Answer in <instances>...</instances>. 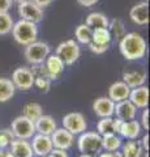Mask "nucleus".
<instances>
[{"label":"nucleus","mask_w":150,"mask_h":157,"mask_svg":"<svg viewBox=\"0 0 150 157\" xmlns=\"http://www.w3.org/2000/svg\"><path fill=\"white\" fill-rule=\"evenodd\" d=\"M80 157H93V156H90V155H85V153H82Z\"/></svg>","instance_id":"44"},{"label":"nucleus","mask_w":150,"mask_h":157,"mask_svg":"<svg viewBox=\"0 0 150 157\" xmlns=\"http://www.w3.org/2000/svg\"><path fill=\"white\" fill-rule=\"evenodd\" d=\"M34 126H35V132L42 134V135H47V136H50L56 130V122L51 115L42 114L34 122Z\"/></svg>","instance_id":"19"},{"label":"nucleus","mask_w":150,"mask_h":157,"mask_svg":"<svg viewBox=\"0 0 150 157\" xmlns=\"http://www.w3.org/2000/svg\"><path fill=\"white\" fill-rule=\"evenodd\" d=\"M137 107L134 106L129 100H123L115 104L114 114L122 121H132L136 117Z\"/></svg>","instance_id":"14"},{"label":"nucleus","mask_w":150,"mask_h":157,"mask_svg":"<svg viewBox=\"0 0 150 157\" xmlns=\"http://www.w3.org/2000/svg\"><path fill=\"white\" fill-rule=\"evenodd\" d=\"M12 82L16 89L29 90L34 85V75L30 68L27 67H18L12 73Z\"/></svg>","instance_id":"8"},{"label":"nucleus","mask_w":150,"mask_h":157,"mask_svg":"<svg viewBox=\"0 0 150 157\" xmlns=\"http://www.w3.org/2000/svg\"><path fill=\"white\" fill-rule=\"evenodd\" d=\"M51 78L48 76H39V77H34V85L38 88V89H41L42 92L47 93L50 90L51 88Z\"/></svg>","instance_id":"33"},{"label":"nucleus","mask_w":150,"mask_h":157,"mask_svg":"<svg viewBox=\"0 0 150 157\" xmlns=\"http://www.w3.org/2000/svg\"><path fill=\"white\" fill-rule=\"evenodd\" d=\"M56 55L61 58L64 64H73L81 55L79 42H76L75 39H68V41L59 43V46L56 47Z\"/></svg>","instance_id":"5"},{"label":"nucleus","mask_w":150,"mask_h":157,"mask_svg":"<svg viewBox=\"0 0 150 157\" xmlns=\"http://www.w3.org/2000/svg\"><path fill=\"white\" fill-rule=\"evenodd\" d=\"M18 14L22 20L38 24L43 18V8L38 7L33 0H26L18 4Z\"/></svg>","instance_id":"7"},{"label":"nucleus","mask_w":150,"mask_h":157,"mask_svg":"<svg viewBox=\"0 0 150 157\" xmlns=\"http://www.w3.org/2000/svg\"><path fill=\"white\" fill-rule=\"evenodd\" d=\"M146 41L144 39L141 34L136 32L125 33L120 38L119 48L122 55L127 60H140L146 54Z\"/></svg>","instance_id":"1"},{"label":"nucleus","mask_w":150,"mask_h":157,"mask_svg":"<svg viewBox=\"0 0 150 157\" xmlns=\"http://www.w3.org/2000/svg\"><path fill=\"white\" fill-rule=\"evenodd\" d=\"M108 30L111 33V37H115V38L120 39L125 34V25H124V22L122 21V20H119V18L110 20Z\"/></svg>","instance_id":"30"},{"label":"nucleus","mask_w":150,"mask_h":157,"mask_svg":"<svg viewBox=\"0 0 150 157\" xmlns=\"http://www.w3.org/2000/svg\"><path fill=\"white\" fill-rule=\"evenodd\" d=\"M122 145V139L119 136H116V134H106L102 135V148L108 151V152H114L118 151Z\"/></svg>","instance_id":"27"},{"label":"nucleus","mask_w":150,"mask_h":157,"mask_svg":"<svg viewBox=\"0 0 150 157\" xmlns=\"http://www.w3.org/2000/svg\"><path fill=\"white\" fill-rule=\"evenodd\" d=\"M129 101L138 107V109H145L149 104V88L140 85L137 88H133V90L129 92Z\"/></svg>","instance_id":"15"},{"label":"nucleus","mask_w":150,"mask_h":157,"mask_svg":"<svg viewBox=\"0 0 150 157\" xmlns=\"http://www.w3.org/2000/svg\"><path fill=\"white\" fill-rule=\"evenodd\" d=\"M16 86L11 78L0 77V102H7L14 96Z\"/></svg>","instance_id":"24"},{"label":"nucleus","mask_w":150,"mask_h":157,"mask_svg":"<svg viewBox=\"0 0 150 157\" xmlns=\"http://www.w3.org/2000/svg\"><path fill=\"white\" fill-rule=\"evenodd\" d=\"M123 80L129 88H137L146 80V72L144 71H127L123 73Z\"/></svg>","instance_id":"22"},{"label":"nucleus","mask_w":150,"mask_h":157,"mask_svg":"<svg viewBox=\"0 0 150 157\" xmlns=\"http://www.w3.org/2000/svg\"><path fill=\"white\" fill-rule=\"evenodd\" d=\"M22 113H24V117L29 118L30 121L35 122L38 118H39L42 114H43V109L39 104H35V102H30V104H26L24 106L22 109Z\"/></svg>","instance_id":"28"},{"label":"nucleus","mask_w":150,"mask_h":157,"mask_svg":"<svg viewBox=\"0 0 150 157\" xmlns=\"http://www.w3.org/2000/svg\"><path fill=\"white\" fill-rule=\"evenodd\" d=\"M140 132H141V126L137 121H123L120 123L119 127V134L123 137H127V139H137Z\"/></svg>","instance_id":"21"},{"label":"nucleus","mask_w":150,"mask_h":157,"mask_svg":"<svg viewBox=\"0 0 150 157\" xmlns=\"http://www.w3.org/2000/svg\"><path fill=\"white\" fill-rule=\"evenodd\" d=\"M0 157H12V155L9 151H5V148H0Z\"/></svg>","instance_id":"42"},{"label":"nucleus","mask_w":150,"mask_h":157,"mask_svg":"<svg viewBox=\"0 0 150 157\" xmlns=\"http://www.w3.org/2000/svg\"><path fill=\"white\" fill-rule=\"evenodd\" d=\"M75 36H76L77 42L82 43V45H88L91 41V29L86 24H81V25L76 28Z\"/></svg>","instance_id":"29"},{"label":"nucleus","mask_w":150,"mask_h":157,"mask_svg":"<svg viewBox=\"0 0 150 157\" xmlns=\"http://www.w3.org/2000/svg\"><path fill=\"white\" fill-rule=\"evenodd\" d=\"M130 88L124 81H116L108 88V98L114 102H119L123 100H128Z\"/></svg>","instance_id":"18"},{"label":"nucleus","mask_w":150,"mask_h":157,"mask_svg":"<svg viewBox=\"0 0 150 157\" xmlns=\"http://www.w3.org/2000/svg\"><path fill=\"white\" fill-rule=\"evenodd\" d=\"M99 157H123V155L120 153V152H106V153H102V155H99Z\"/></svg>","instance_id":"40"},{"label":"nucleus","mask_w":150,"mask_h":157,"mask_svg":"<svg viewBox=\"0 0 150 157\" xmlns=\"http://www.w3.org/2000/svg\"><path fill=\"white\" fill-rule=\"evenodd\" d=\"M108 22H110V18L104 13H101V12H91L88 14V17L85 20V24L90 29L108 28Z\"/></svg>","instance_id":"23"},{"label":"nucleus","mask_w":150,"mask_h":157,"mask_svg":"<svg viewBox=\"0 0 150 157\" xmlns=\"http://www.w3.org/2000/svg\"><path fill=\"white\" fill-rule=\"evenodd\" d=\"M11 145V155L12 157H33L31 144L25 139H14L12 140Z\"/></svg>","instance_id":"17"},{"label":"nucleus","mask_w":150,"mask_h":157,"mask_svg":"<svg viewBox=\"0 0 150 157\" xmlns=\"http://www.w3.org/2000/svg\"><path fill=\"white\" fill-rule=\"evenodd\" d=\"M12 36L18 45L26 46L29 43L37 41L38 37V28L37 24L26 21V20H18L17 22L13 24L12 28Z\"/></svg>","instance_id":"2"},{"label":"nucleus","mask_w":150,"mask_h":157,"mask_svg":"<svg viewBox=\"0 0 150 157\" xmlns=\"http://www.w3.org/2000/svg\"><path fill=\"white\" fill-rule=\"evenodd\" d=\"M64 62L61 60L60 56H57L56 54H51L48 55L45 60V67H46V71L48 73V77L51 80H57L61 73L64 72Z\"/></svg>","instance_id":"13"},{"label":"nucleus","mask_w":150,"mask_h":157,"mask_svg":"<svg viewBox=\"0 0 150 157\" xmlns=\"http://www.w3.org/2000/svg\"><path fill=\"white\" fill-rule=\"evenodd\" d=\"M89 48L91 52L97 54V55H101V54H103L108 50V46L110 45H97V43H93V42H89Z\"/></svg>","instance_id":"34"},{"label":"nucleus","mask_w":150,"mask_h":157,"mask_svg":"<svg viewBox=\"0 0 150 157\" xmlns=\"http://www.w3.org/2000/svg\"><path fill=\"white\" fill-rule=\"evenodd\" d=\"M52 145L57 149H64L67 151L68 148H71L72 144L75 141V135L71 134L68 130H65L64 127L63 128H56L52 134L50 135Z\"/></svg>","instance_id":"10"},{"label":"nucleus","mask_w":150,"mask_h":157,"mask_svg":"<svg viewBox=\"0 0 150 157\" xmlns=\"http://www.w3.org/2000/svg\"><path fill=\"white\" fill-rule=\"evenodd\" d=\"M38 7H41V8H45V7H48L50 4L54 2V0H33Z\"/></svg>","instance_id":"39"},{"label":"nucleus","mask_w":150,"mask_h":157,"mask_svg":"<svg viewBox=\"0 0 150 157\" xmlns=\"http://www.w3.org/2000/svg\"><path fill=\"white\" fill-rule=\"evenodd\" d=\"M114 109H115V102L110 100L108 97H99L93 104L94 113L101 118L111 117L114 114Z\"/></svg>","instance_id":"16"},{"label":"nucleus","mask_w":150,"mask_h":157,"mask_svg":"<svg viewBox=\"0 0 150 157\" xmlns=\"http://www.w3.org/2000/svg\"><path fill=\"white\" fill-rule=\"evenodd\" d=\"M76 2L79 3L80 6H82V7L89 8V7H91V6H94L95 3H98L99 0H76Z\"/></svg>","instance_id":"38"},{"label":"nucleus","mask_w":150,"mask_h":157,"mask_svg":"<svg viewBox=\"0 0 150 157\" xmlns=\"http://www.w3.org/2000/svg\"><path fill=\"white\" fill-rule=\"evenodd\" d=\"M149 114H150V110L148 109V107H145V110L142 113V126H144V128L145 130H148L149 131Z\"/></svg>","instance_id":"36"},{"label":"nucleus","mask_w":150,"mask_h":157,"mask_svg":"<svg viewBox=\"0 0 150 157\" xmlns=\"http://www.w3.org/2000/svg\"><path fill=\"white\" fill-rule=\"evenodd\" d=\"M129 17L136 25H140V26L148 25L149 24V4H148V2H141V3L134 4L129 11Z\"/></svg>","instance_id":"12"},{"label":"nucleus","mask_w":150,"mask_h":157,"mask_svg":"<svg viewBox=\"0 0 150 157\" xmlns=\"http://www.w3.org/2000/svg\"><path fill=\"white\" fill-rule=\"evenodd\" d=\"M79 149L85 155H98L102 149V136L98 132H84L79 137Z\"/></svg>","instance_id":"4"},{"label":"nucleus","mask_w":150,"mask_h":157,"mask_svg":"<svg viewBox=\"0 0 150 157\" xmlns=\"http://www.w3.org/2000/svg\"><path fill=\"white\" fill-rule=\"evenodd\" d=\"M11 130L13 131L14 136L17 139H31L35 134V126L34 122L30 121L29 118L20 115L17 118H14V121H12Z\"/></svg>","instance_id":"6"},{"label":"nucleus","mask_w":150,"mask_h":157,"mask_svg":"<svg viewBox=\"0 0 150 157\" xmlns=\"http://www.w3.org/2000/svg\"><path fill=\"white\" fill-rule=\"evenodd\" d=\"M63 126H64L65 130H68L73 135L82 134L88 127L85 118L81 113H69V114H67L63 118Z\"/></svg>","instance_id":"9"},{"label":"nucleus","mask_w":150,"mask_h":157,"mask_svg":"<svg viewBox=\"0 0 150 157\" xmlns=\"http://www.w3.org/2000/svg\"><path fill=\"white\" fill-rule=\"evenodd\" d=\"M142 145H141V141H136V140H132V141H128L127 144H124L123 147V157H141L142 155Z\"/></svg>","instance_id":"26"},{"label":"nucleus","mask_w":150,"mask_h":157,"mask_svg":"<svg viewBox=\"0 0 150 157\" xmlns=\"http://www.w3.org/2000/svg\"><path fill=\"white\" fill-rule=\"evenodd\" d=\"M111 39V33L108 30V28H95L91 29V41L97 45H110Z\"/></svg>","instance_id":"25"},{"label":"nucleus","mask_w":150,"mask_h":157,"mask_svg":"<svg viewBox=\"0 0 150 157\" xmlns=\"http://www.w3.org/2000/svg\"><path fill=\"white\" fill-rule=\"evenodd\" d=\"M12 2H16L17 4H20V3H22V2H26V0H12Z\"/></svg>","instance_id":"43"},{"label":"nucleus","mask_w":150,"mask_h":157,"mask_svg":"<svg viewBox=\"0 0 150 157\" xmlns=\"http://www.w3.org/2000/svg\"><path fill=\"white\" fill-rule=\"evenodd\" d=\"M31 148H33V153L37 155L38 157H46L52 151L54 145H52L50 136L38 134L35 136H33Z\"/></svg>","instance_id":"11"},{"label":"nucleus","mask_w":150,"mask_h":157,"mask_svg":"<svg viewBox=\"0 0 150 157\" xmlns=\"http://www.w3.org/2000/svg\"><path fill=\"white\" fill-rule=\"evenodd\" d=\"M12 0H0V12H8L12 8Z\"/></svg>","instance_id":"37"},{"label":"nucleus","mask_w":150,"mask_h":157,"mask_svg":"<svg viewBox=\"0 0 150 157\" xmlns=\"http://www.w3.org/2000/svg\"><path fill=\"white\" fill-rule=\"evenodd\" d=\"M14 134L11 128H3L0 131V148H7V147L14 140Z\"/></svg>","instance_id":"32"},{"label":"nucleus","mask_w":150,"mask_h":157,"mask_svg":"<svg viewBox=\"0 0 150 157\" xmlns=\"http://www.w3.org/2000/svg\"><path fill=\"white\" fill-rule=\"evenodd\" d=\"M141 145H142V148H144L145 151H148V152H149V134L144 135L142 140H141Z\"/></svg>","instance_id":"41"},{"label":"nucleus","mask_w":150,"mask_h":157,"mask_svg":"<svg viewBox=\"0 0 150 157\" xmlns=\"http://www.w3.org/2000/svg\"><path fill=\"white\" fill-rule=\"evenodd\" d=\"M13 24V18L8 12H0V37L11 33Z\"/></svg>","instance_id":"31"},{"label":"nucleus","mask_w":150,"mask_h":157,"mask_svg":"<svg viewBox=\"0 0 150 157\" xmlns=\"http://www.w3.org/2000/svg\"><path fill=\"white\" fill-rule=\"evenodd\" d=\"M122 122L123 121L119 119V118L118 119H112L111 117L102 118L97 124V131L101 136L106 134H116V132H119V127Z\"/></svg>","instance_id":"20"},{"label":"nucleus","mask_w":150,"mask_h":157,"mask_svg":"<svg viewBox=\"0 0 150 157\" xmlns=\"http://www.w3.org/2000/svg\"><path fill=\"white\" fill-rule=\"evenodd\" d=\"M145 2H149V0H145Z\"/></svg>","instance_id":"46"},{"label":"nucleus","mask_w":150,"mask_h":157,"mask_svg":"<svg viewBox=\"0 0 150 157\" xmlns=\"http://www.w3.org/2000/svg\"><path fill=\"white\" fill-rule=\"evenodd\" d=\"M46 157H68L67 152L64 149H57V148H52V151L48 153Z\"/></svg>","instance_id":"35"},{"label":"nucleus","mask_w":150,"mask_h":157,"mask_svg":"<svg viewBox=\"0 0 150 157\" xmlns=\"http://www.w3.org/2000/svg\"><path fill=\"white\" fill-rule=\"evenodd\" d=\"M24 55H25V59L30 64L45 63L46 58L50 55V46H48L46 42L34 41L25 46Z\"/></svg>","instance_id":"3"},{"label":"nucleus","mask_w":150,"mask_h":157,"mask_svg":"<svg viewBox=\"0 0 150 157\" xmlns=\"http://www.w3.org/2000/svg\"><path fill=\"white\" fill-rule=\"evenodd\" d=\"M144 157H149V152L146 151V152H145V155H144Z\"/></svg>","instance_id":"45"}]
</instances>
